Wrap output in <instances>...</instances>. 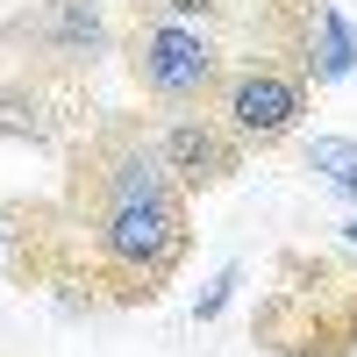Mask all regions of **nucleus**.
Listing matches in <instances>:
<instances>
[{
	"mask_svg": "<svg viewBox=\"0 0 357 357\" xmlns=\"http://www.w3.org/2000/svg\"><path fill=\"white\" fill-rule=\"evenodd\" d=\"M15 286L72 293L107 307H151L193 250L186 186L172 178L158 129L136 114H100L65 143L57 200H15L8 215Z\"/></svg>",
	"mask_w": 357,
	"mask_h": 357,
	"instance_id": "nucleus-1",
	"label": "nucleus"
},
{
	"mask_svg": "<svg viewBox=\"0 0 357 357\" xmlns=\"http://www.w3.org/2000/svg\"><path fill=\"white\" fill-rule=\"evenodd\" d=\"M114 36H122V65H129L136 93L151 107H165V114H215L222 79L236 65H229V50L207 36V29L158 15L151 0H122Z\"/></svg>",
	"mask_w": 357,
	"mask_h": 357,
	"instance_id": "nucleus-2",
	"label": "nucleus"
},
{
	"mask_svg": "<svg viewBox=\"0 0 357 357\" xmlns=\"http://www.w3.org/2000/svg\"><path fill=\"white\" fill-rule=\"evenodd\" d=\"M250 336L272 357H350L357 350V272L336 257L286 250Z\"/></svg>",
	"mask_w": 357,
	"mask_h": 357,
	"instance_id": "nucleus-3",
	"label": "nucleus"
},
{
	"mask_svg": "<svg viewBox=\"0 0 357 357\" xmlns=\"http://www.w3.org/2000/svg\"><path fill=\"white\" fill-rule=\"evenodd\" d=\"M0 43L22 50V65L57 72V79H86V86H93L107 50H122L114 22L93 8V0H29L22 15L0 22Z\"/></svg>",
	"mask_w": 357,
	"mask_h": 357,
	"instance_id": "nucleus-4",
	"label": "nucleus"
},
{
	"mask_svg": "<svg viewBox=\"0 0 357 357\" xmlns=\"http://www.w3.org/2000/svg\"><path fill=\"white\" fill-rule=\"evenodd\" d=\"M86 79H57L36 65H15L0 79V143H36V151H65L86 129Z\"/></svg>",
	"mask_w": 357,
	"mask_h": 357,
	"instance_id": "nucleus-5",
	"label": "nucleus"
},
{
	"mask_svg": "<svg viewBox=\"0 0 357 357\" xmlns=\"http://www.w3.org/2000/svg\"><path fill=\"white\" fill-rule=\"evenodd\" d=\"M215 114H222L243 143L272 151V143H286L293 129H301V114H307V79L286 72V65H236V72L222 79Z\"/></svg>",
	"mask_w": 357,
	"mask_h": 357,
	"instance_id": "nucleus-6",
	"label": "nucleus"
},
{
	"mask_svg": "<svg viewBox=\"0 0 357 357\" xmlns=\"http://www.w3.org/2000/svg\"><path fill=\"white\" fill-rule=\"evenodd\" d=\"M158 151L172 165V178L186 193H215L243 172V136H236L222 114H172L158 129Z\"/></svg>",
	"mask_w": 357,
	"mask_h": 357,
	"instance_id": "nucleus-7",
	"label": "nucleus"
},
{
	"mask_svg": "<svg viewBox=\"0 0 357 357\" xmlns=\"http://www.w3.org/2000/svg\"><path fill=\"white\" fill-rule=\"evenodd\" d=\"M350 65H357V43H350L343 15L321 0V15H314V43H307V79H314V86H329V79H343Z\"/></svg>",
	"mask_w": 357,
	"mask_h": 357,
	"instance_id": "nucleus-8",
	"label": "nucleus"
},
{
	"mask_svg": "<svg viewBox=\"0 0 357 357\" xmlns=\"http://www.w3.org/2000/svg\"><path fill=\"white\" fill-rule=\"evenodd\" d=\"M307 172H321L336 193L357 200V143H343V136H314V143H307Z\"/></svg>",
	"mask_w": 357,
	"mask_h": 357,
	"instance_id": "nucleus-9",
	"label": "nucleus"
},
{
	"mask_svg": "<svg viewBox=\"0 0 357 357\" xmlns=\"http://www.w3.org/2000/svg\"><path fill=\"white\" fill-rule=\"evenodd\" d=\"M236 286H243V264H229V272H222L215 286H207V293H200V307H193V321H215V314L229 307V293H236Z\"/></svg>",
	"mask_w": 357,
	"mask_h": 357,
	"instance_id": "nucleus-10",
	"label": "nucleus"
},
{
	"mask_svg": "<svg viewBox=\"0 0 357 357\" xmlns=\"http://www.w3.org/2000/svg\"><path fill=\"white\" fill-rule=\"evenodd\" d=\"M343 236H350V243H357V222H343Z\"/></svg>",
	"mask_w": 357,
	"mask_h": 357,
	"instance_id": "nucleus-11",
	"label": "nucleus"
}]
</instances>
